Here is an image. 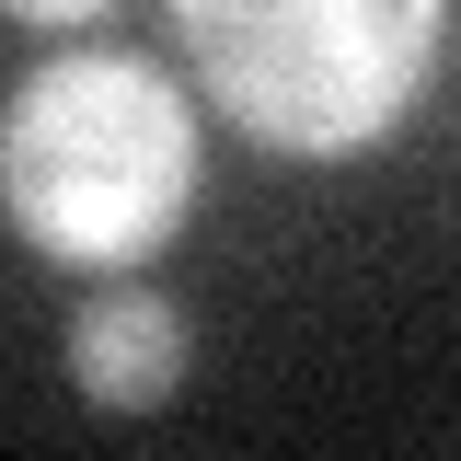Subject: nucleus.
I'll use <instances>...</instances> for the list:
<instances>
[{"label":"nucleus","instance_id":"obj_3","mask_svg":"<svg viewBox=\"0 0 461 461\" xmlns=\"http://www.w3.org/2000/svg\"><path fill=\"white\" fill-rule=\"evenodd\" d=\"M69 381H81V403H104V415L173 403V381H185V323H173V300L104 288V300L69 323Z\"/></svg>","mask_w":461,"mask_h":461},{"label":"nucleus","instance_id":"obj_2","mask_svg":"<svg viewBox=\"0 0 461 461\" xmlns=\"http://www.w3.org/2000/svg\"><path fill=\"white\" fill-rule=\"evenodd\" d=\"M173 35L242 139L335 162L415 104L438 0H173Z\"/></svg>","mask_w":461,"mask_h":461},{"label":"nucleus","instance_id":"obj_1","mask_svg":"<svg viewBox=\"0 0 461 461\" xmlns=\"http://www.w3.org/2000/svg\"><path fill=\"white\" fill-rule=\"evenodd\" d=\"M196 196V115L139 58H58L0 115V208L47 266H139Z\"/></svg>","mask_w":461,"mask_h":461},{"label":"nucleus","instance_id":"obj_4","mask_svg":"<svg viewBox=\"0 0 461 461\" xmlns=\"http://www.w3.org/2000/svg\"><path fill=\"white\" fill-rule=\"evenodd\" d=\"M0 12H12V23H93L104 0H0Z\"/></svg>","mask_w":461,"mask_h":461}]
</instances>
